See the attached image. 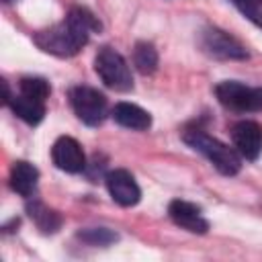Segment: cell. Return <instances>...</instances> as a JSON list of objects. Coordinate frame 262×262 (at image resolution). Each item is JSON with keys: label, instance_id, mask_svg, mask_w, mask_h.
Returning <instances> with one entry per match:
<instances>
[{"label": "cell", "instance_id": "obj_9", "mask_svg": "<svg viewBox=\"0 0 262 262\" xmlns=\"http://www.w3.org/2000/svg\"><path fill=\"white\" fill-rule=\"evenodd\" d=\"M106 188L113 201L121 207H133L141 199V190L133 174H129L127 170H111L106 174Z\"/></svg>", "mask_w": 262, "mask_h": 262}, {"label": "cell", "instance_id": "obj_10", "mask_svg": "<svg viewBox=\"0 0 262 262\" xmlns=\"http://www.w3.org/2000/svg\"><path fill=\"white\" fill-rule=\"evenodd\" d=\"M168 215H170V219H172L178 227H182V229H186V231H190V233L203 235V233L209 231V221L203 217L201 209H199L194 203L176 199V201L170 203Z\"/></svg>", "mask_w": 262, "mask_h": 262}, {"label": "cell", "instance_id": "obj_4", "mask_svg": "<svg viewBox=\"0 0 262 262\" xmlns=\"http://www.w3.org/2000/svg\"><path fill=\"white\" fill-rule=\"evenodd\" d=\"M70 102L76 117L88 127H98L106 117V98L96 88H90V86L72 88Z\"/></svg>", "mask_w": 262, "mask_h": 262}, {"label": "cell", "instance_id": "obj_19", "mask_svg": "<svg viewBox=\"0 0 262 262\" xmlns=\"http://www.w3.org/2000/svg\"><path fill=\"white\" fill-rule=\"evenodd\" d=\"M4 2H6V4H8V2H14V0H4Z\"/></svg>", "mask_w": 262, "mask_h": 262}, {"label": "cell", "instance_id": "obj_11", "mask_svg": "<svg viewBox=\"0 0 262 262\" xmlns=\"http://www.w3.org/2000/svg\"><path fill=\"white\" fill-rule=\"evenodd\" d=\"M113 119L121 127H127V129H133V131H145L151 125V115L147 111H143L141 106L131 104V102H119V104H115Z\"/></svg>", "mask_w": 262, "mask_h": 262}, {"label": "cell", "instance_id": "obj_8", "mask_svg": "<svg viewBox=\"0 0 262 262\" xmlns=\"http://www.w3.org/2000/svg\"><path fill=\"white\" fill-rule=\"evenodd\" d=\"M51 160L53 164L70 174H78L86 168V156L82 151V145L74 137H59L51 147Z\"/></svg>", "mask_w": 262, "mask_h": 262}, {"label": "cell", "instance_id": "obj_13", "mask_svg": "<svg viewBox=\"0 0 262 262\" xmlns=\"http://www.w3.org/2000/svg\"><path fill=\"white\" fill-rule=\"evenodd\" d=\"M27 213L33 219V223L37 225V229L45 235L55 233L61 227V215L53 209H49L47 205H43L41 201H29L27 203Z\"/></svg>", "mask_w": 262, "mask_h": 262}, {"label": "cell", "instance_id": "obj_5", "mask_svg": "<svg viewBox=\"0 0 262 262\" xmlns=\"http://www.w3.org/2000/svg\"><path fill=\"white\" fill-rule=\"evenodd\" d=\"M215 94L219 102L233 111H248L258 113L262 111V88H252L235 80H225L217 84Z\"/></svg>", "mask_w": 262, "mask_h": 262}, {"label": "cell", "instance_id": "obj_16", "mask_svg": "<svg viewBox=\"0 0 262 262\" xmlns=\"http://www.w3.org/2000/svg\"><path fill=\"white\" fill-rule=\"evenodd\" d=\"M78 237L90 246H108L113 242L119 239V235L106 227H90V229H82L78 231Z\"/></svg>", "mask_w": 262, "mask_h": 262}, {"label": "cell", "instance_id": "obj_14", "mask_svg": "<svg viewBox=\"0 0 262 262\" xmlns=\"http://www.w3.org/2000/svg\"><path fill=\"white\" fill-rule=\"evenodd\" d=\"M6 104L12 108V113H14L18 119H23V121L29 123V125H37V123H41L43 117H45V102L35 100V98L25 96V94L10 96V100H8Z\"/></svg>", "mask_w": 262, "mask_h": 262}, {"label": "cell", "instance_id": "obj_2", "mask_svg": "<svg viewBox=\"0 0 262 262\" xmlns=\"http://www.w3.org/2000/svg\"><path fill=\"white\" fill-rule=\"evenodd\" d=\"M182 139L194 151L203 154L217 168V172H221L223 176H235L242 170V158H239V154L235 149H231L229 145L221 143L219 139L207 135L203 129H199V127L186 129L182 133Z\"/></svg>", "mask_w": 262, "mask_h": 262}, {"label": "cell", "instance_id": "obj_18", "mask_svg": "<svg viewBox=\"0 0 262 262\" xmlns=\"http://www.w3.org/2000/svg\"><path fill=\"white\" fill-rule=\"evenodd\" d=\"M248 20L262 29V0H229Z\"/></svg>", "mask_w": 262, "mask_h": 262}, {"label": "cell", "instance_id": "obj_1", "mask_svg": "<svg viewBox=\"0 0 262 262\" xmlns=\"http://www.w3.org/2000/svg\"><path fill=\"white\" fill-rule=\"evenodd\" d=\"M98 29H100V23L88 8L74 6L68 12L63 23L39 31L35 35V43L45 53H51L57 57H72L88 43L90 33Z\"/></svg>", "mask_w": 262, "mask_h": 262}, {"label": "cell", "instance_id": "obj_7", "mask_svg": "<svg viewBox=\"0 0 262 262\" xmlns=\"http://www.w3.org/2000/svg\"><path fill=\"white\" fill-rule=\"evenodd\" d=\"M235 151L246 160H258L262 154V125L256 121H239L231 127Z\"/></svg>", "mask_w": 262, "mask_h": 262}, {"label": "cell", "instance_id": "obj_15", "mask_svg": "<svg viewBox=\"0 0 262 262\" xmlns=\"http://www.w3.org/2000/svg\"><path fill=\"white\" fill-rule=\"evenodd\" d=\"M133 63L141 74H154L158 68V51L147 41H137L133 49Z\"/></svg>", "mask_w": 262, "mask_h": 262}, {"label": "cell", "instance_id": "obj_17", "mask_svg": "<svg viewBox=\"0 0 262 262\" xmlns=\"http://www.w3.org/2000/svg\"><path fill=\"white\" fill-rule=\"evenodd\" d=\"M49 92H51L49 82L43 78H23L20 80V94H25V96H31L35 100L45 102Z\"/></svg>", "mask_w": 262, "mask_h": 262}, {"label": "cell", "instance_id": "obj_6", "mask_svg": "<svg viewBox=\"0 0 262 262\" xmlns=\"http://www.w3.org/2000/svg\"><path fill=\"white\" fill-rule=\"evenodd\" d=\"M199 45L207 55L217 57V59H246L248 57V49L235 37L215 27L201 31Z\"/></svg>", "mask_w": 262, "mask_h": 262}, {"label": "cell", "instance_id": "obj_3", "mask_svg": "<svg viewBox=\"0 0 262 262\" xmlns=\"http://www.w3.org/2000/svg\"><path fill=\"white\" fill-rule=\"evenodd\" d=\"M94 70L104 82V86L117 90V92H127L133 88V76L131 70L125 61V57L115 51L113 47H102L96 57H94Z\"/></svg>", "mask_w": 262, "mask_h": 262}, {"label": "cell", "instance_id": "obj_12", "mask_svg": "<svg viewBox=\"0 0 262 262\" xmlns=\"http://www.w3.org/2000/svg\"><path fill=\"white\" fill-rule=\"evenodd\" d=\"M37 180H39V170L25 162V160H18L12 164L10 168V188L14 192H18L20 196H31L37 188Z\"/></svg>", "mask_w": 262, "mask_h": 262}]
</instances>
